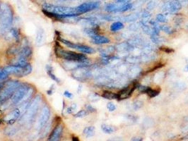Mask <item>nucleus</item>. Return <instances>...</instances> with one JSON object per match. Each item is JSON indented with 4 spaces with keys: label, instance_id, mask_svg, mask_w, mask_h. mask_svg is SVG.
Instances as JSON below:
<instances>
[{
    "label": "nucleus",
    "instance_id": "obj_1",
    "mask_svg": "<svg viewBox=\"0 0 188 141\" xmlns=\"http://www.w3.org/2000/svg\"><path fill=\"white\" fill-rule=\"evenodd\" d=\"M42 8H43V13L46 15L55 19H65L72 18V17H77L79 15L77 13L76 7L44 3Z\"/></svg>",
    "mask_w": 188,
    "mask_h": 141
},
{
    "label": "nucleus",
    "instance_id": "obj_2",
    "mask_svg": "<svg viewBox=\"0 0 188 141\" xmlns=\"http://www.w3.org/2000/svg\"><path fill=\"white\" fill-rule=\"evenodd\" d=\"M13 11L7 3H0V35H4L13 22Z\"/></svg>",
    "mask_w": 188,
    "mask_h": 141
},
{
    "label": "nucleus",
    "instance_id": "obj_3",
    "mask_svg": "<svg viewBox=\"0 0 188 141\" xmlns=\"http://www.w3.org/2000/svg\"><path fill=\"white\" fill-rule=\"evenodd\" d=\"M33 94V88L30 87L26 83L21 84L13 93L12 97H11V102L13 105H18L19 104H23L29 101V99L32 97Z\"/></svg>",
    "mask_w": 188,
    "mask_h": 141
},
{
    "label": "nucleus",
    "instance_id": "obj_4",
    "mask_svg": "<svg viewBox=\"0 0 188 141\" xmlns=\"http://www.w3.org/2000/svg\"><path fill=\"white\" fill-rule=\"evenodd\" d=\"M55 55L59 58L64 59L67 61H75L78 63H82L84 64H89V61L87 56L84 54H79L73 51L66 50L61 49V48H57L55 50Z\"/></svg>",
    "mask_w": 188,
    "mask_h": 141
},
{
    "label": "nucleus",
    "instance_id": "obj_5",
    "mask_svg": "<svg viewBox=\"0 0 188 141\" xmlns=\"http://www.w3.org/2000/svg\"><path fill=\"white\" fill-rule=\"evenodd\" d=\"M41 103V96L37 95L30 103L26 111L24 113L23 117L20 120L21 124H29L31 123L33 120L34 119L35 115L37 114L39 109V107Z\"/></svg>",
    "mask_w": 188,
    "mask_h": 141
},
{
    "label": "nucleus",
    "instance_id": "obj_6",
    "mask_svg": "<svg viewBox=\"0 0 188 141\" xmlns=\"http://www.w3.org/2000/svg\"><path fill=\"white\" fill-rule=\"evenodd\" d=\"M21 83L18 81H8L5 87L0 92V103H3L12 97L18 87L21 86Z\"/></svg>",
    "mask_w": 188,
    "mask_h": 141
},
{
    "label": "nucleus",
    "instance_id": "obj_7",
    "mask_svg": "<svg viewBox=\"0 0 188 141\" xmlns=\"http://www.w3.org/2000/svg\"><path fill=\"white\" fill-rule=\"evenodd\" d=\"M4 71L8 74H13L19 77H24L30 74L32 71V66L30 64H26L23 66H15V65H10L6 66L4 69Z\"/></svg>",
    "mask_w": 188,
    "mask_h": 141
},
{
    "label": "nucleus",
    "instance_id": "obj_8",
    "mask_svg": "<svg viewBox=\"0 0 188 141\" xmlns=\"http://www.w3.org/2000/svg\"><path fill=\"white\" fill-rule=\"evenodd\" d=\"M104 10L108 13H122L132 9V3H107L104 6Z\"/></svg>",
    "mask_w": 188,
    "mask_h": 141
},
{
    "label": "nucleus",
    "instance_id": "obj_9",
    "mask_svg": "<svg viewBox=\"0 0 188 141\" xmlns=\"http://www.w3.org/2000/svg\"><path fill=\"white\" fill-rule=\"evenodd\" d=\"M60 42L66 45L67 47L69 48H72V49L77 50L79 51L81 53L83 54H94L95 52V50L93 49L92 47L87 46V45L81 44H75L74 42H70L67 39H64L62 38H60Z\"/></svg>",
    "mask_w": 188,
    "mask_h": 141
},
{
    "label": "nucleus",
    "instance_id": "obj_10",
    "mask_svg": "<svg viewBox=\"0 0 188 141\" xmlns=\"http://www.w3.org/2000/svg\"><path fill=\"white\" fill-rule=\"evenodd\" d=\"M100 5V3L99 1L86 2L76 7V11H77V13L80 15V14L88 13L96 9V8H99Z\"/></svg>",
    "mask_w": 188,
    "mask_h": 141
},
{
    "label": "nucleus",
    "instance_id": "obj_11",
    "mask_svg": "<svg viewBox=\"0 0 188 141\" xmlns=\"http://www.w3.org/2000/svg\"><path fill=\"white\" fill-rule=\"evenodd\" d=\"M50 109L49 108V107L47 105H45L43 109H41L40 114L39 115L38 119L37 121V123H36V128H37L38 131H40L43 127L46 125V123L48 121L49 118L50 117Z\"/></svg>",
    "mask_w": 188,
    "mask_h": 141
},
{
    "label": "nucleus",
    "instance_id": "obj_12",
    "mask_svg": "<svg viewBox=\"0 0 188 141\" xmlns=\"http://www.w3.org/2000/svg\"><path fill=\"white\" fill-rule=\"evenodd\" d=\"M182 4L180 0H169L162 4V10L164 12L175 13L181 9Z\"/></svg>",
    "mask_w": 188,
    "mask_h": 141
},
{
    "label": "nucleus",
    "instance_id": "obj_13",
    "mask_svg": "<svg viewBox=\"0 0 188 141\" xmlns=\"http://www.w3.org/2000/svg\"><path fill=\"white\" fill-rule=\"evenodd\" d=\"M139 84L137 82H133L132 83L130 86H127L125 87L124 88H122L120 91L117 93V100H125V99H127L129 97H130L132 95L133 92L134 91L137 87H138Z\"/></svg>",
    "mask_w": 188,
    "mask_h": 141
},
{
    "label": "nucleus",
    "instance_id": "obj_14",
    "mask_svg": "<svg viewBox=\"0 0 188 141\" xmlns=\"http://www.w3.org/2000/svg\"><path fill=\"white\" fill-rule=\"evenodd\" d=\"M91 71L86 69V66L78 67L74 70L72 73V77H74L77 81L81 82L86 81L90 76H91Z\"/></svg>",
    "mask_w": 188,
    "mask_h": 141
},
{
    "label": "nucleus",
    "instance_id": "obj_15",
    "mask_svg": "<svg viewBox=\"0 0 188 141\" xmlns=\"http://www.w3.org/2000/svg\"><path fill=\"white\" fill-rule=\"evenodd\" d=\"M63 132V125L62 123L58 124L53 129L51 134L50 135L48 140L50 141H57L60 139Z\"/></svg>",
    "mask_w": 188,
    "mask_h": 141
},
{
    "label": "nucleus",
    "instance_id": "obj_16",
    "mask_svg": "<svg viewBox=\"0 0 188 141\" xmlns=\"http://www.w3.org/2000/svg\"><path fill=\"white\" fill-rule=\"evenodd\" d=\"M21 112L20 109H16L13 111L9 113L6 117H4V121L8 123L12 124L21 117Z\"/></svg>",
    "mask_w": 188,
    "mask_h": 141
},
{
    "label": "nucleus",
    "instance_id": "obj_17",
    "mask_svg": "<svg viewBox=\"0 0 188 141\" xmlns=\"http://www.w3.org/2000/svg\"><path fill=\"white\" fill-rule=\"evenodd\" d=\"M92 39V41L94 44H108L110 42V39H109L107 37L100 35L99 34H96L90 37Z\"/></svg>",
    "mask_w": 188,
    "mask_h": 141
},
{
    "label": "nucleus",
    "instance_id": "obj_18",
    "mask_svg": "<svg viewBox=\"0 0 188 141\" xmlns=\"http://www.w3.org/2000/svg\"><path fill=\"white\" fill-rule=\"evenodd\" d=\"M5 39L9 40V39H12V38H14L16 40H19L20 39V33H19V30L15 28H10V29L5 33Z\"/></svg>",
    "mask_w": 188,
    "mask_h": 141
},
{
    "label": "nucleus",
    "instance_id": "obj_19",
    "mask_svg": "<svg viewBox=\"0 0 188 141\" xmlns=\"http://www.w3.org/2000/svg\"><path fill=\"white\" fill-rule=\"evenodd\" d=\"M142 69L138 66H132L127 70V77L130 78H134L141 73Z\"/></svg>",
    "mask_w": 188,
    "mask_h": 141
},
{
    "label": "nucleus",
    "instance_id": "obj_20",
    "mask_svg": "<svg viewBox=\"0 0 188 141\" xmlns=\"http://www.w3.org/2000/svg\"><path fill=\"white\" fill-rule=\"evenodd\" d=\"M32 55V50L31 48L26 46L21 48L20 51H19V53L17 54V56L19 57H21L24 59H29L30 56Z\"/></svg>",
    "mask_w": 188,
    "mask_h": 141
},
{
    "label": "nucleus",
    "instance_id": "obj_21",
    "mask_svg": "<svg viewBox=\"0 0 188 141\" xmlns=\"http://www.w3.org/2000/svg\"><path fill=\"white\" fill-rule=\"evenodd\" d=\"M141 17V13H135L132 14H129L127 16H120V21H125V22H134L136 21L137 19H139Z\"/></svg>",
    "mask_w": 188,
    "mask_h": 141
},
{
    "label": "nucleus",
    "instance_id": "obj_22",
    "mask_svg": "<svg viewBox=\"0 0 188 141\" xmlns=\"http://www.w3.org/2000/svg\"><path fill=\"white\" fill-rule=\"evenodd\" d=\"M45 40V32L43 28H38L36 33L35 37V43L37 46H40L43 44Z\"/></svg>",
    "mask_w": 188,
    "mask_h": 141
},
{
    "label": "nucleus",
    "instance_id": "obj_23",
    "mask_svg": "<svg viewBox=\"0 0 188 141\" xmlns=\"http://www.w3.org/2000/svg\"><path fill=\"white\" fill-rule=\"evenodd\" d=\"M46 70H47V74H48L50 78H52L54 81L57 82V83H60V82H61L60 79L57 78V76H55V74L54 73V70H53V68L52 66H50V65H47Z\"/></svg>",
    "mask_w": 188,
    "mask_h": 141
},
{
    "label": "nucleus",
    "instance_id": "obj_24",
    "mask_svg": "<svg viewBox=\"0 0 188 141\" xmlns=\"http://www.w3.org/2000/svg\"><path fill=\"white\" fill-rule=\"evenodd\" d=\"M96 129L94 126H87L83 131V134L86 138H91L95 135Z\"/></svg>",
    "mask_w": 188,
    "mask_h": 141
},
{
    "label": "nucleus",
    "instance_id": "obj_25",
    "mask_svg": "<svg viewBox=\"0 0 188 141\" xmlns=\"http://www.w3.org/2000/svg\"><path fill=\"white\" fill-rule=\"evenodd\" d=\"M124 28V24L120 21L114 22L113 24L110 25V30L112 32H117V31L122 30Z\"/></svg>",
    "mask_w": 188,
    "mask_h": 141
},
{
    "label": "nucleus",
    "instance_id": "obj_26",
    "mask_svg": "<svg viewBox=\"0 0 188 141\" xmlns=\"http://www.w3.org/2000/svg\"><path fill=\"white\" fill-rule=\"evenodd\" d=\"M101 129L103 131V133H107V134H110L116 130V128H115L114 126L107 125V124H105V123L102 124L101 125Z\"/></svg>",
    "mask_w": 188,
    "mask_h": 141
},
{
    "label": "nucleus",
    "instance_id": "obj_27",
    "mask_svg": "<svg viewBox=\"0 0 188 141\" xmlns=\"http://www.w3.org/2000/svg\"><path fill=\"white\" fill-rule=\"evenodd\" d=\"M102 96L103 97L107 99V100H114V99L117 98V93L109 91V90H105V91L103 92Z\"/></svg>",
    "mask_w": 188,
    "mask_h": 141
},
{
    "label": "nucleus",
    "instance_id": "obj_28",
    "mask_svg": "<svg viewBox=\"0 0 188 141\" xmlns=\"http://www.w3.org/2000/svg\"><path fill=\"white\" fill-rule=\"evenodd\" d=\"M159 93H160L159 90H153L150 87H148V89L147 90V92H146V94H147L148 97L151 98L156 97L157 95H158Z\"/></svg>",
    "mask_w": 188,
    "mask_h": 141
},
{
    "label": "nucleus",
    "instance_id": "obj_29",
    "mask_svg": "<svg viewBox=\"0 0 188 141\" xmlns=\"http://www.w3.org/2000/svg\"><path fill=\"white\" fill-rule=\"evenodd\" d=\"M151 39L153 43L155 44H161L165 42V39L162 37H159L158 35L151 36Z\"/></svg>",
    "mask_w": 188,
    "mask_h": 141
},
{
    "label": "nucleus",
    "instance_id": "obj_30",
    "mask_svg": "<svg viewBox=\"0 0 188 141\" xmlns=\"http://www.w3.org/2000/svg\"><path fill=\"white\" fill-rule=\"evenodd\" d=\"M173 87L178 90H184L186 89L187 85L183 81H177L174 83Z\"/></svg>",
    "mask_w": 188,
    "mask_h": 141
},
{
    "label": "nucleus",
    "instance_id": "obj_31",
    "mask_svg": "<svg viewBox=\"0 0 188 141\" xmlns=\"http://www.w3.org/2000/svg\"><path fill=\"white\" fill-rule=\"evenodd\" d=\"M156 21L158 23H162V24H165V23L168 22V19L165 14L158 13L156 16Z\"/></svg>",
    "mask_w": 188,
    "mask_h": 141
},
{
    "label": "nucleus",
    "instance_id": "obj_32",
    "mask_svg": "<svg viewBox=\"0 0 188 141\" xmlns=\"http://www.w3.org/2000/svg\"><path fill=\"white\" fill-rule=\"evenodd\" d=\"M20 50L21 49L18 46L13 45V46H12L9 50H8L7 53L9 55H17L19 51H20Z\"/></svg>",
    "mask_w": 188,
    "mask_h": 141
},
{
    "label": "nucleus",
    "instance_id": "obj_33",
    "mask_svg": "<svg viewBox=\"0 0 188 141\" xmlns=\"http://www.w3.org/2000/svg\"><path fill=\"white\" fill-rule=\"evenodd\" d=\"M89 114V112L87 111V110L86 109H81L80 110L79 112H78L77 114H75L74 115V117L75 118H83V117H86L87 115H88Z\"/></svg>",
    "mask_w": 188,
    "mask_h": 141
},
{
    "label": "nucleus",
    "instance_id": "obj_34",
    "mask_svg": "<svg viewBox=\"0 0 188 141\" xmlns=\"http://www.w3.org/2000/svg\"><path fill=\"white\" fill-rule=\"evenodd\" d=\"M157 1L156 0H149V2H148L147 6V9L148 11H151L157 5Z\"/></svg>",
    "mask_w": 188,
    "mask_h": 141
},
{
    "label": "nucleus",
    "instance_id": "obj_35",
    "mask_svg": "<svg viewBox=\"0 0 188 141\" xmlns=\"http://www.w3.org/2000/svg\"><path fill=\"white\" fill-rule=\"evenodd\" d=\"M164 78V72H158V73H156V76H154V81L155 83H160L163 79Z\"/></svg>",
    "mask_w": 188,
    "mask_h": 141
},
{
    "label": "nucleus",
    "instance_id": "obj_36",
    "mask_svg": "<svg viewBox=\"0 0 188 141\" xmlns=\"http://www.w3.org/2000/svg\"><path fill=\"white\" fill-rule=\"evenodd\" d=\"M161 28V30L164 31V32L166 34H171L173 33L172 28H171L169 25H161V28Z\"/></svg>",
    "mask_w": 188,
    "mask_h": 141
},
{
    "label": "nucleus",
    "instance_id": "obj_37",
    "mask_svg": "<svg viewBox=\"0 0 188 141\" xmlns=\"http://www.w3.org/2000/svg\"><path fill=\"white\" fill-rule=\"evenodd\" d=\"M107 109L109 112H114L115 110L117 109V107L115 105V104L112 102H108L107 104Z\"/></svg>",
    "mask_w": 188,
    "mask_h": 141
},
{
    "label": "nucleus",
    "instance_id": "obj_38",
    "mask_svg": "<svg viewBox=\"0 0 188 141\" xmlns=\"http://www.w3.org/2000/svg\"><path fill=\"white\" fill-rule=\"evenodd\" d=\"M142 106H143V102L141 101H139V100H137V101L134 102L133 103V105H132L133 109L134 110H137V109H140Z\"/></svg>",
    "mask_w": 188,
    "mask_h": 141
},
{
    "label": "nucleus",
    "instance_id": "obj_39",
    "mask_svg": "<svg viewBox=\"0 0 188 141\" xmlns=\"http://www.w3.org/2000/svg\"><path fill=\"white\" fill-rule=\"evenodd\" d=\"M89 98L92 102H96L99 100V96L96 94V93H92V94L89 95Z\"/></svg>",
    "mask_w": 188,
    "mask_h": 141
},
{
    "label": "nucleus",
    "instance_id": "obj_40",
    "mask_svg": "<svg viewBox=\"0 0 188 141\" xmlns=\"http://www.w3.org/2000/svg\"><path fill=\"white\" fill-rule=\"evenodd\" d=\"M160 50H161V51H163V52H164L165 53H168V54H170V53H172V52H174V50H173L172 48H170V47H161L159 48Z\"/></svg>",
    "mask_w": 188,
    "mask_h": 141
},
{
    "label": "nucleus",
    "instance_id": "obj_41",
    "mask_svg": "<svg viewBox=\"0 0 188 141\" xmlns=\"http://www.w3.org/2000/svg\"><path fill=\"white\" fill-rule=\"evenodd\" d=\"M139 28H141L140 26L139 23L138 24H132L129 26V29H130L131 31H136L139 29Z\"/></svg>",
    "mask_w": 188,
    "mask_h": 141
},
{
    "label": "nucleus",
    "instance_id": "obj_42",
    "mask_svg": "<svg viewBox=\"0 0 188 141\" xmlns=\"http://www.w3.org/2000/svg\"><path fill=\"white\" fill-rule=\"evenodd\" d=\"M8 76V73L4 71V70H0V81L4 80Z\"/></svg>",
    "mask_w": 188,
    "mask_h": 141
},
{
    "label": "nucleus",
    "instance_id": "obj_43",
    "mask_svg": "<svg viewBox=\"0 0 188 141\" xmlns=\"http://www.w3.org/2000/svg\"><path fill=\"white\" fill-rule=\"evenodd\" d=\"M86 109L89 112H95L96 111V109H95L94 107H92V105H91V104H89L86 105Z\"/></svg>",
    "mask_w": 188,
    "mask_h": 141
},
{
    "label": "nucleus",
    "instance_id": "obj_44",
    "mask_svg": "<svg viewBox=\"0 0 188 141\" xmlns=\"http://www.w3.org/2000/svg\"><path fill=\"white\" fill-rule=\"evenodd\" d=\"M64 96H65L66 97L69 98V99H72L73 97V94H72V93L69 92V91H67V90H66V91H64Z\"/></svg>",
    "mask_w": 188,
    "mask_h": 141
},
{
    "label": "nucleus",
    "instance_id": "obj_45",
    "mask_svg": "<svg viewBox=\"0 0 188 141\" xmlns=\"http://www.w3.org/2000/svg\"><path fill=\"white\" fill-rule=\"evenodd\" d=\"M132 0H115L116 2H120V3H127L130 2Z\"/></svg>",
    "mask_w": 188,
    "mask_h": 141
},
{
    "label": "nucleus",
    "instance_id": "obj_46",
    "mask_svg": "<svg viewBox=\"0 0 188 141\" xmlns=\"http://www.w3.org/2000/svg\"><path fill=\"white\" fill-rule=\"evenodd\" d=\"M132 140H133V141H142L143 139L142 138H140V137H134V138H132L131 139Z\"/></svg>",
    "mask_w": 188,
    "mask_h": 141
},
{
    "label": "nucleus",
    "instance_id": "obj_47",
    "mask_svg": "<svg viewBox=\"0 0 188 141\" xmlns=\"http://www.w3.org/2000/svg\"><path fill=\"white\" fill-rule=\"evenodd\" d=\"M47 92V94H48V95H52V92H53V88H52V87H50V89Z\"/></svg>",
    "mask_w": 188,
    "mask_h": 141
},
{
    "label": "nucleus",
    "instance_id": "obj_48",
    "mask_svg": "<svg viewBox=\"0 0 188 141\" xmlns=\"http://www.w3.org/2000/svg\"><path fill=\"white\" fill-rule=\"evenodd\" d=\"M185 121H187V122H188V116H187L186 117H185Z\"/></svg>",
    "mask_w": 188,
    "mask_h": 141
},
{
    "label": "nucleus",
    "instance_id": "obj_49",
    "mask_svg": "<svg viewBox=\"0 0 188 141\" xmlns=\"http://www.w3.org/2000/svg\"><path fill=\"white\" fill-rule=\"evenodd\" d=\"M185 69H186V70H187V71H188V64L187 65V66H185Z\"/></svg>",
    "mask_w": 188,
    "mask_h": 141
},
{
    "label": "nucleus",
    "instance_id": "obj_50",
    "mask_svg": "<svg viewBox=\"0 0 188 141\" xmlns=\"http://www.w3.org/2000/svg\"><path fill=\"white\" fill-rule=\"evenodd\" d=\"M186 102H187V105H188V96L187 97V98H186Z\"/></svg>",
    "mask_w": 188,
    "mask_h": 141
},
{
    "label": "nucleus",
    "instance_id": "obj_51",
    "mask_svg": "<svg viewBox=\"0 0 188 141\" xmlns=\"http://www.w3.org/2000/svg\"><path fill=\"white\" fill-rule=\"evenodd\" d=\"M2 87V85H1V84H0V87Z\"/></svg>",
    "mask_w": 188,
    "mask_h": 141
}]
</instances>
